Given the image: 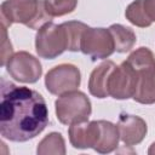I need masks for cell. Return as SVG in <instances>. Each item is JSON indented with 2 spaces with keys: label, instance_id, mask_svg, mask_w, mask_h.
I'll return each mask as SVG.
<instances>
[{
  "label": "cell",
  "instance_id": "obj_5",
  "mask_svg": "<svg viewBox=\"0 0 155 155\" xmlns=\"http://www.w3.org/2000/svg\"><path fill=\"white\" fill-rule=\"evenodd\" d=\"M68 35L64 24L47 22L38 29L35 51L40 58L54 59L68 50Z\"/></svg>",
  "mask_w": 155,
  "mask_h": 155
},
{
  "label": "cell",
  "instance_id": "obj_14",
  "mask_svg": "<svg viewBox=\"0 0 155 155\" xmlns=\"http://www.w3.org/2000/svg\"><path fill=\"white\" fill-rule=\"evenodd\" d=\"M109 30L113 35L116 52L125 53L133 48L137 41V36L131 28L125 27L122 24H111L109 27Z\"/></svg>",
  "mask_w": 155,
  "mask_h": 155
},
{
  "label": "cell",
  "instance_id": "obj_16",
  "mask_svg": "<svg viewBox=\"0 0 155 155\" xmlns=\"http://www.w3.org/2000/svg\"><path fill=\"white\" fill-rule=\"evenodd\" d=\"M125 17L126 19L139 28H148L151 25V21L148 18L145 10H144V5H143V0H134L132 1L125 11Z\"/></svg>",
  "mask_w": 155,
  "mask_h": 155
},
{
  "label": "cell",
  "instance_id": "obj_6",
  "mask_svg": "<svg viewBox=\"0 0 155 155\" xmlns=\"http://www.w3.org/2000/svg\"><path fill=\"white\" fill-rule=\"evenodd\" d=\"M81 84V73L74 64L63 63L50 69L45 75L46 90L54 96H62L79 88Z\"/></svg>",
  "mask_w": 155,
  "mask_h": 155
},
{
  "label": "cell",
  "instance_id": "obj_2",
  "mask_svg": "<svg viewBox=\"0 0 155 155\" xmlns=\"http://www.w3.org/2000/svg\"><path fill=\"white\" fill-rule=\"evenodd\" d=\"M136 75V91L133 101L140 104L155 103V57L150 48L139 47L126 59Z\"/></svg>",
  "mask_w": 155,
  "mask_h": 155
},
{
  "label": "cell",
  "instance_id": "obj_21",
  "mask_svg": "<svg viewBox=\"0 0 155 155\" xmlns=\"http://www.w3.org/2000/svg\"><path fill=\"white\" fill-rule=\"evenodd\" d=\"M148 154H149V155H155V142L149 147V149H148Z\"/></svg>",
  "mask_w": 155,
  "mask_h": 155
},
{
  "label": "cell",
  "instance_id": "obj_1",
  "mask_svg": "<svg viewBox=\"0 0 155 155\" xmlns=\"http://www.w3.org/2000/svg\"><path fill=\"white\" fill-rule=\"evenodd\" d=\"M48 124L44 97L25 86L1 79L0 133L11 142H27L39 136Z\"/></svg>",
  "mask_w": 155,
  "mask_h": 155
},
{
  "label": "cell",
  "instance_id": "obj_17",
  "mask_svg": "<svg viewBox=\"0 0 155 155\" xmlns=\"http://www.w3.org/2000/svg\"><path fill=\"white\" fill-rule=\"evenodd\" d=\"M63 24L65 27L67 35H68V44H69L68 51H71V52L80 51L81 39H82L84 31L88 25L79 21H69V22H64Z\"/></svg>",
  "mask_w": 155,
  "mask_h": 155
},
{
  "label": "cell",
  "instance_id": "obj_7",
  "mask_svg": "<svg viewBox=\"0 0 155 155\" xmlns=\"http://www.w3.org/2000/svg\"><path fill=\"white\" fill-rule=\"evenodd\" d=\"M80 51L93 61L107 59L115 52V44L109 28L87 27L81 39Z\"/></svg>",
  "mask_w": 155,
  "mask_h": 155
},
{
  "label": "cell",
  "instance_id": "obj_12",
  "mask_svg": "<svg viewBox=\"0 0 155 155\" xmlns=\"http://www.w3.org/2000/svg\"><path fill=\"white\" fill-rule=\"evenodd\" d=\"M115 67L116 64L113 61H104L92 70L88 79V91L93 97L99 99L109 97L108 81Z\"/></svg>",
  "mask_w": 155,
  "mask_h": 155
},
{
  "label": "cell",
  "instance_id": "obj_18",
  "mask_svg": "<svg viewBox=\"0 0 155 155\" xmlns=\"http://www.w3.org/2000/svg\"><path fill=\"white\" fill-rule=\"evenodd\" d=\"M44 2L47 13L52 18L69 15L78 6V0H44Z\"/></svg>",
  "mask_w": 155,
  "mask_h": 155
},
{
  "label": "cell",
  "instance_id": "obj_13",
  "mask_svg": "<svg viewBox=\"0 0 155 155\" xmlns=\"http://www.w3.org/2000/svg\"><path fill=\"white\" fill-rule=\"evenodd\" d=\"M98 121L101 126V136H99V142L94 148V151L99 154H109L114 151L119 145V139H120L119 130L117 126L110 121H105V120H98Z\"/></svg>",
  "mask_w": 155,
  "mask_h": 155
},
{
  "label": "cell",
  "instance_id": "obj_3",
  "mask_svg": "<svg viewBox=\"0 0 155 155\" xmlns=\"http://www.w3.org/2000/svg\"><path fill=\"white\" fill-rule=\"evenodd\" d=\"M1 23L10 27L13 23L39 29L52 17L47 13L44 0H5L0 6Z\"/></svg>",
  "mask_w": 155,
  "mask_h": 155
},
{
  "label": "cell",
  "instance_id": "obj_19",
  "mask_svg": "<svg viewBox=\"0 0 155 155\" xmlns=\"http://www.w3.org/2000/svg\"><path fill=\"white\" fill-rule=\"evenodd\" d=\"M6 25L2 24V44H1V47H2V51H1V54H2V59H1V65L5 67L8 58L13 54V48H12V45H11V41L10 39L7 38V30H6Z\"/></svg>",
  "mask_w": 155,
  "mask_h": 155
},
{
  "label": "cell",
  "instance_id": "obj_10",
  "mask_svg": "<svg viewBox=\"0 0 155 155\" xmlns=\"http://www.w3.org/2000/svg\"><path fill=\"white\" fill-rule=\"evenodd\" d=\"M69 142L75 149H88L97 147L101 136L99 121H84L73 124L68 130Z\"/></svg>",
  "mask_w": 155,
  "mask_h": 155
},
{
  "label": "cell",
  "instance_id": "obj_11",
  "mask_svg": "<svg viewBox=\"0 0 155 155\" xmlns=\"http://www.w3.org/2000/svg\"><path fill=\"white\" fill-rule=\"evenodd\" d=\"M116 126L121 142L128 147L139 144L148 132L147 122L142 117L131 114H121Z\"/></svg>",
  "mask_w": 155,
  "mask_h": 155
},
{
  "label": "cell",
  "instance_id": "obj_15",
  "mask_svg": "<svg viewBox=\"0 0 155 155\" xmlns=\"http://www.w3.org/2000/svg\"><path fill=\"white\" fill-rule=\"evenodd\" d=\"M65 153V142L59 132H51L45 136L36 148L38 155H64Z\"/></svg>",
  "mask_w": 155,
  "mask_h": 155
},
{
  "label": "cell",
  "instance_id": "obj_8",
  "mask_svg": "<svg viewBox=\"0 0 155 155\" xmlns=\"http://www.w3.org/2000/svg\"><path fill=\"white\" fill-rule=\"evenodd\" d=\"M5 67L13 80L23 84H35L42 75V65L40 61L27 51L13 53Z\"/></svg>",
  "mask_w": 155,
  "mask_h": 155
},
{
  "label": "cell",
  "instance_id": "obj_20",
  "mask_svg": "<svg viewBox=\"0 0 155 155\" xmlns=\"http://www.w3.org/2000/svg\"><path fill=\"white\" fill-rule=\"evenodd\" d=\"M143 5L148 18L151 22H155V0H143Z\"/></svg>",
  "mask_w": 155,
  "mask_h": 155
},
{
  "label": "cell",
  "instance_id": "obj_9",
  "mask_svg": "<svg viewBox=\"0 0 155 155\" xmlns=\"http://www.w3.org/2000/svg\"><path fill=\"white\" fill-rule=\"evenodd\" d=\"M136 91V75L132 65L124 61L110 73L108 81V93L114 99L132 98Z\"/></svg>",
  "mask_w": 155,
  "mask_h": 155
},
{
  "label": "cell",
  "instance_id": "obj_4",
  "mask_svg": "<svg viewBox=\"0 0 155 155\" xmlns=\"http://www.w3.org/2000/svg\"><path fill=\"white\" fill-rule=\"evenodd\" d=\"M57 120L63 125H73L87 121L92 113L90 98L81 91H70L58 97L54 102Z\"/></svg>",
  "mask_w": 155,
  "mask_h": 155
}]
</instances>
